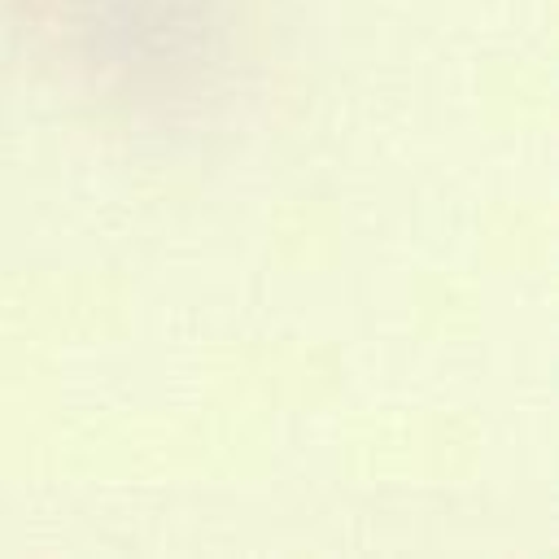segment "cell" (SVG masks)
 Wrapping results in <instances>:
<instances>
[]
</instances>
